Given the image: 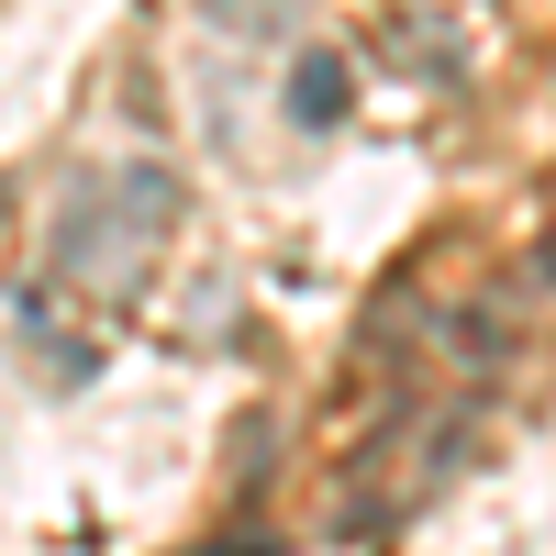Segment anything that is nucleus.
<instances>
[{
    "mask_svg": "<svg viewBox=\"0 0 556 556\" xmlns=\"http://www.w3.org/2000/svg\"><path fill=\"white\" fill-rule=\"evenodd\" d=\"M167 223H178V178H167V167H112V178H89V190L67 201V223H56V278L123 301L134 278H146V256H156Z\"/></svg>",
    "mask_w": 556,
    "mask_h": 556,
    "instance_id": "nucleus-1",
    "label": "nucleus"
},
{
    "mask_svg": "<svg viewBox=\"0 0 556 556\" xmlns=\"http://www.w3.org/2000/svg\"><path fill=\"white\" fill-rule=\"evenodd\" d=\"M345 56H334V45H301V56H290V123L301 134H323V123H345Z\"/></svg>",
    "mask_w": 556,
    "mask_h": 556,
    "instance_id": "nucleus-2",
    "label": "nucleus"
},
{
    "mask_svg": "<svg viewBox=\"0 0 556 556\" xmlns=\"http://www.w3.org/2000/svg\"><path fill=\"white\" fill-rule=\"evenodd\" d=\"M201 556H278L267 534H223V545H201Z\"/></svg>",
    "mask_w": 556,
    "mask_h": 556,
    "instance_id": "nucleus-3",
    "label": "nucleus"
}]
</instances>
